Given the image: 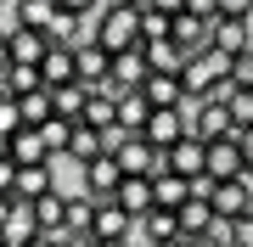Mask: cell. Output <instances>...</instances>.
I'll return each instance as SVG.
<instances>
[{"instance_id": "obj_26", "label": "cell", "mask_w": 253, "mask_h": 247, "mask_svg": "<svg viewBox=\"0 0 253 247\" xmlns=\"http://www.w3.org/2000/svg\"><path fill=\"white\" fill-rule=\"evenodd\" d=\"M51 101H56V118L79 124L84 107H90V84H62V90H51Z\"/></svg>"}, {"instance_id": "obj_5", "label": "cell", "mask_w": 253, "mask_h": 247, "mask_svg": "<svg viewBox=\"0 0 253 247\" xmlns=\"http://www.w3.org/2000/svg\"><path fill=\"white\" fill-rule=\"evenodd\" d=\"M56 185V163H17L6 174V191L17 197V202H34V197H45Z\"/></svg>"}, {"instance_id": "obj_18", "label": "cell", "mask_w": 253, "mask_h": 247, "mask_svg": "<svg viewBox=\"0 0 253 247\" xmlns=\"http://www.w3.org/2000/svg\"><path fill=\"white\" fill-rule=\"evenodd\" d=\"M146 62H152V73H186V62H191V51L180 45V39H146Z\"/></svg>"}, {"instance_id": "obj_17", "label": "cell", "mask_w": 253, "mask_h": 247, "mask_svg": "<svg viewBox=\"0 0 253 247\" xmlns=\"http://www.w3.org/2000/svg\"><path fill=\"white\" fill-rule=\"evenodd\" d=\"M174 39L197 56V51H214V17H197V11H180L174 17Z\"/></svg>"}, {"instance_id": "obj_25", "label": "cell", "mask_w": 253, "mask_h": 247, "mask_svg": "<svg viewBox=\"0 0 253 247\" xmlns=\"http://www.w3.org/2000/svg\"><path fill=\"white\" fill-rule=\"evenodd\" d=\"M11 11H17V23L23 28H40V34H51V23H56V0H11Z\"/></svg>"}, {"instance_id": "obj_31", "label": "cell", "mask_w": 253, "mask_h": 247, "mask_svg": "<svg viewBox=\"0 0 253 247\" xmlns=\"http://www.w3.org/2000/svg\"><path fill=\"white\" fill-rule=\"evenodd\" d=\"M174 34V17L158 6H141V39H169Z\"/></svg>"}, {"instance_id": "obj_13", "label": "cell", "mask_w": 253, "mask_h": 247, "mask_svg": "<svg viewBox=\"0 0 253 247\" xmlns=\"http://www.w3.org/2000/svg\"><path fill=\"white\" fill-rule=\"evenodd\" d=\"M17 163H56V152H51V141H45V129H34V124H23L17 135H11V169Z\"/></svg>"}, {"instance_id": "obj_24", "label": "cell", "mask_w": 253, "mask_h": 247, "mask_svg": "<svg viewBox=\"0 0 253 247\" xmlns=\"http://www.w3.org/2000/svg\"><path fill=\"white\" fill-rule=\"evenodd\" d=\"M152 185H158V208H174V213H180L186 197H191V180H186V174H174V169L152 174Z\"/></svg>"}, {"instance_id": "obj_7", "label": "cell", "mask_w": 253, "mask_h": 247, "mask_svg": "<svg viewBox=\"0 0 253 247\" xmlns=\"http://www.w3.org/2000/svg\"><path fill=\"white\" fill-rule=\"evenodd\" d=\"M242 169H248L242 129H236V135H219V141H208V174H214V180H236Z\"/></svg>"}, {"instance_id": "obj_46", "label": "cell", "mask_w": 253, "mask_h": 247, "mask_svg": "<svg viewBox=\"0 0 253 247\" xmlns=\"http://www.w3.org/2000/svg\"><path fill=\"white\" fill-rule=\"evenodd\" d=\"M0 96H6V84H0Z\"/></svg>"}, {"instance_id": "obj_15", "label": "cell", "mask_w": 253, "mask_h": 247, "mask_svg": "<svg viewBox=\"0 0 253 247\" xmlns=\"http://www.w3.org/2000/svg\"><path fill=\"white\" fill-rule=\"evenodd\" d=\"M169 169L186 174V180H203V174H208V141L203 135H186L180 146L169 152Z\"/></svg>"}, {"instance_id": "obj_14", "label": "cell", "mask_w": 253, "mask_h": 247, "mask_svg": "<svg viewBox=\"0 0 253 247\" xmlns=\"http://www.w3.org/2000/svg\"><path fill=\"white\" fill-rule=\"evenodd\" d=\"M101 152H113L107 129H96V124H84V118H79V124H73V141H68V157H73V163L84 169V163H96Z\"/></svg>"}, {"instance_id": "obj_4", "label": "cell", "mask_w": 253, "mask_h": 247, "mask_svg": "<svg viewBox=\"0 0 253 247\" xmlns=\"http://www.w3.org/2000/svg\"><path fill=\"white\" fill-rule=\"evenodd\" d=\"M79 185H84L96 202H107V197H118V185H124V163H118L113 152H101L96 163H84V169H79Z\"/></svg>"}, {"instance_id": "obj_2", "label": "cell", "mask_w": 253, "mask_h": 247, "mask_svg": "<svg viewBox=\"0 0 253 247\" xmlns=\"http://www.w3.org/2000/svg\"><path fill=\"white\" fill-rule=\"evenodd\" d=\"M141 135L152 141L158 152H174V146L191 135V107H158L152 118H146V129H141Z\"/></svg>"}, {"instance_id": "obj_40", "label": "cell", "mask_w": 253, "mask_h": 247, "mask_svg": "<svg viewBox=\"0 0 253 247\" xmlns=\"http://www.w3.org/2000/svg\"><path fill=\"white\" fill-rule=\"evenodd\" d=\"M146 6H158V11H169V17H180V11H186V0H146Z\"/></svg>"}, {"instance_id": "obj_11", "label": "cell", "mask_w": 253, "mask_h": 247, "mask_svg": "<svg viewBox=\"0 0 253 247\" xmlns=\"http://www.w3.org/2000/svg\"><path fill=\"white\" fill-rule=\"evenodd\" d=\"M79 84H107L113 79V51L101 45V39H79Z\"/></svg>"}, {"instance_id": "obj_38", "label": "cell", "mask_w": 253, "mask_h": 247, "mask_svg": "<svg viewBox=\"0 0 253 247\" xmlns=\"http://www.w3.org/2000/svg\"><path fill=\"white\" fill-rule=\"evenodd\" d=\"M186 11H197V17H219V0H186Z\"/></svg>"}, {"instance_id": "obj_43", "label": "cell", "mask_w": 253, "mask_h": 247, "mask_svg": "<svg viewBox=\"0 0 253 247\" xmlns=\"http://www.w3.org/2000/svg\"><path fill=\"white\" fill-rule=\"evenodd\" d=\"M242 152H248V169H253V129H242Z\"/></svg>"}, {"instance_id": "obj_39", "label": "cell", "mask_w": 253, "mask_h": 247, "mask_svg": "<svg viewBox=\"0 0 253 247\" xmlns=\"http://www.w3.org/2000/svg\"><path fill=\"white\" fill-rule=\"evenodd\" d=\"M11 208H17V197H11L6 185H0V230H6V219H11Z\"/></svg>"}, {"instance_id": "obj_41", "label": "cell", "mask_w": 253, "mask_h": 247, "mask_svg": "<svg viewBox=\"0 0 253 247\" xmlns=\"http://www.w3.org/2000/svg\"><path fill=\"white\" fill-rule=\"evenodd\" d=\"M6 68H11V39L0 34V73H6Z\"/></svg>"}, {"instance_id": "obj_8", "label": "cell", "mask_w": 253, "mask_h": 247, "mask_svg": "<svg viewBox=\"0 0 253 247\" xmlns=\"http://www.w3.org/2000/svg\"><path fill=\"white\" fill-rule=\"evenodd\" d=\"M152 79V62H146V39L129 51H113V84L118 90H141V84Z\"/></svg>"}, {"instance_id": "obj_37", "label": "cell", "mask_w": 253, "mask_h": 247, "mask_svg": "<svg viewBox=\"0 0 253 247\" xmlns=\"http://www.w3.org/2000/svg\"><path fill=\"white\" fill-rule=\"evenodd\" d=\"M56 6H68V11H79V17H90V11H101L107 0H56Z\"/></svg>"}, {"instance_id": "obj_3", "label": "cell", "mask_w": 253, "mask_h": 247, "mask_svg": "<svg viewBox=\"0 0 253 247\" xmlns=\"http://www.w3.org/2000/svg\"><path fill=\"white\" fill-rule=\"evenodd\" d=\"M186 90L191 96H214V84H225L231 79V56H219V51H197V56H191V62H186Z\"/></svg>"}, {"instance_id": "obj_36", "label": "cell", "mask_w": 253, "mask_h": 247, "mask_svg": "<svg viewBox=\"0 0 253 247\" xmlns=\"http://www.w3.org/2000/svg\"><path fill=\"white\" fill-rule=\"evenodd\" d=\"M219 17H253V0H219Z\"/></svg>"}, {"instance_id": "obj_12", "label": "cell", "mask_w": 253, "mask_h": 247, "mask_svg": "<svg viewBox=\"0 0 253 247\" xmlns=\"http://www.w3.org/2000/svg\"><path fill=\"white\" fill-rule=\"evenodd\" d=\"M141 90H146V101H152V107H191V101H203V96H191V90H186V79H180V73H152Z\"/></svg>"}, {"instance_id": "obj_9", "label": "cell", "mask_w": 253, "mask_h": 247, "mask_svg": "<svg viewBox=\"0 0 253 247\" xmlns=\"http://www.w3.org/2000/svg\"><path fill=\"white\" fill-rule=\"evenodd\" d=\"M40 73H45V90H62V84H79V51L73 45H56L45 51V62H40Z\"/></svg>"}, {"instance_id": "obj_6", "label": "cell", "mask_w": 253, "mask_h": 247, "mask_svg": "<svg viewBox=\"0 0 253 247\" xmlns=\"http://www.w3.org/2000/svg\"><path fill=\"white\" fill-rule=\"evenodd\" d=\"M191 135H203V141L236 135V118H231V107H225V101H214V96L191 101Z\"/></svg>"}, {"instance_id": "obj_22", "label": "cell", "mask_w": 253, "mask_h": 247, "mask_svg": "<svg viewBox=\"0 0 253 247\" xmlns=\"http://www.w3.org/2000/svg\"><path fill=\"white\" fill-rule=\"evenodd\" d=\"M214 225H219L214 202H208V197H186V208H180V236H208Z\"/></svg>"}, {"instance_id": "obj_16", "label": "cell", "mask_w": 253, "mask_h": 247, "mask_svg": "<svg viewBox=\"0 0 253 247\" xmlns=\"http://www.w3.org/2000/svg\"><path fill=\"white\" fill-rule=\"evenodd\" d=\"M118 202H124L135 219H146V213L158 208V185H152V174H124V185H118Z\"/></svg>"}, {"instance_id": "obj_28", "label": "cell", "mask_w": 253, "mask_h": 247, "mask_svg": "<svg viewBox=\"0 0 253 247\" xmlns=\"http://www.w3.org/2000/svg\"><path fill=\"white\" fill-rule=\"evenodd\" d=\"M40 236V219H34V202H17V208H11V219H6V242L11 247H28Z\"/></svg>"}, {"instance_id": "obj_33", "label": "cell", "mask_w": 253, "mask_h": 247, "mask_svg": "<svg viewBox=\"0 0 253 247\" xmlns=\"http://www.w3.org/2000/svg\"><path fill=\"white\" fill-rule=\"evenodd\" d=\"M231 84H236V90H253V45L231 56Z\"/></svg>"}, {"instance_id": "obj_29", "label": "cell", "mask_w": 253, "mask_h": 247, "mask_svg": "<svg viewBox=\"0 0 253 247\" xmlns=\"http://www.w3.org/2000/svg\"><path fill=\"white\" fill-rule=\"evenodd\" d=\"M68 230H79V236H90V230H96V197L84 191V185L68 197Z\"/></svg>"}, {"instance_id": "obj_30", "label": "cell", "mask_w": 253, "mask_h": 247, "mask_svg": "<svg viewBox=\"0 0 253 247\" xmlns=\"http://www.w3.org/2000/svg\"><path fill=\"white\" fill-rule=\"evenodd\" d=\"M23 101V124H34V129H45L51 118H56V101H51V90H34V96H17Z\"/></svg>"}, {"instance_id": "obj_10", "label": "cell", "mask_w": 253, "mask_h": 247, "mask_svg": "<svg viewBox=\"0 0 253 247\" xmlns=\"http://www.w3.org/2000/svg\"><path fill=\"white\" fill-rule=\"evenodd\" d=\"M129 225H135V213H129L118 197H107V202H96V230H90V236L96 242H124Z\"/></svg>"}, {"instance_id": "obj_23", "label": "cell", "mask_w": 253, "mask_h": 247, "mask_svg": "<svg viewBox=\"0 0 253 247\" xmlns=\"http://www.w3.org/2000/svg\"><path fill=\"white\" fill-rule=\"evenodd\" d=\"M68 197L73 191H51L45 197H34V219H40V230H68Z\"/></svg>"}, {"instance_id": "obj_19", "label": "cell", "mask_w": 253, "mask_h": 247, "mask_svg": "<svg viewBox=\"0 0 253 247\" xmlns=\"http://www.w3.org/2000/svg\"><path fill=\"white\" fill-rule=\"evenodd\" d=\"M6 39H11V62H34V68H40V62H45V51H51V34H40V28H23V23L11 28Z\"/></svg>"}, {"instance_id": "obj_42", "label": "cell", "mask_w": 253, "mask_h": 247, "mask_svg": "<svg viewBox=\"0 0 253 247\" xmlns=\"http://www.w3.org/2000/svg\"><path fill=\"white\" fill-rule=\"evenodd\" d=\"M62 247H96V236H79V230H73V236H68Z\"/></svg>"}, {"instance_id": "obj_21", "label": "cell", "mask_w": 253, "mask_h": 247, "mask_svg": "<svg viewBox=\"0 0 253 247\" xmlns=\"http://www.w3.org/2000/svg\"><path fill=\"white\" fill-rule=\"evenodd\" d=\"M248 45H253L248 17H214V51L219 56H236V51H248Z\"/></svg>"}, {"instance_id": "obj_44", "label": "cell", "mask_w": 253, "mask_h": 247, "mask_svg": "<svg viewBox=\"0 0 253 247\" xmlns=\"http://www.w3.org/2000/svg\"><path fill=\"white\" fill-rule=\"evenodd\" d=\"M163 247H191V236H174V242H163Z\"/></svg>"}, {"instance_id": "obj_27", "label": "cell", "mask_w": 253, "mask_h": 247, "mask_svg": "<svg viewBox=\"0 0 253 247\" xmlns=\"http://www.w3.org/2000/svg\"><path fill=\"white\" fill-rule=\"evenodd\" d=\"M0 84H6L11 96H34V90H45V73H40L34 62H11L6 73H0Z\"/></svg>"}, {"instance_id": "obj_1", "label": "cell", "mask_w": 253, "mask_h": 247, "mask_svg": "<svg viewBox=\"0 0 253 247\" xmlns=\"http://www.w3.org/2000/svg\"><path fill=\"white\" fill-rule=\"evenodd\" d=\"M107 51H129L141 45V6H129V0H107V6L96 11V34Z\"/></svg>"}, {"instance_id": "obj_32", "label": "cell", "mask_w": 253, "mask_h": 247, "mask_svg": "<svg viewBox=\"0 0 253 247\" xmlns=\"http://www.w3.org/2000/svg\"><path fill=\"white\" fill-rule=\"evenodd\" d=\"M17 129H23V101L17 96H0V135H17Z\"/></svg>"}, {"instance_id": "obj_45", "label": "cell", "mask_w": 253, "mask_h": 247, "mask_svg": "<svg viewBox=\"0 0 253 247\" xmlns=\"http://www.w3.org/2000/svg\"><path fill=\"white\" fill-rule=\"evenodd\" d=\"M129 6H146V0H129Z\"/></svg>"}, {"instance_id": "obj_35", "label": "cell", "mask_w": 253, "mask_h": 247, "mask_svg": "<svg viewBox=\"0 0 253 247\" xmlns=\"http://www.w3.org/2000/svg\"><path fill=\"white\" fill-rule=\"evenodd\" d=\"M231 242H236V247H253V213L231 219Z\"/></svg>"}, {"instance_id": "obj_34", "label": "cell", "mask_w": 253, "mask_h": 247, "mask_svg": "<svg viewBox=\"0 0 253 247\" xmlns=\"http://www.w3.org/2000/svg\"><path fill=\"white\" fill-rule=\"evenodd\" d=\"M231 118H236V129H253V90H231Z\"/></svg>"}, {"instance_id": "obj_20", "label": "cell", "mask_w": 253, "mask_h": 247, "mask_svg": "<svg viewBox=\"0 0 253 247\" xmlns=\"http://www.w3.org/2000/svg\"><path fill=\"white\" fill-rule=\"evenodd\" d=\"M152 112H158V107L146 101V90H118V129H129V135H141Z\"/></svg>"}]
</instances>
